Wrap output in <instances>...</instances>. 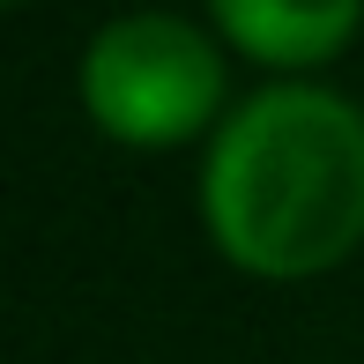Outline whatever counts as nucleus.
<instances>
[{"label": "nucleus", "mask_w": 364, "mask_h": 364, "mask_svg": "<svg viewBox=\"0 0 364 364\" xmlns=\"http://www.w3.org/2000/svg\"><path fill=\"white\" fill-rule=\"evenodd\" d=\"M82 105L112 141L171 149L223 105V53L178 15H119L82 53Z\"/></svg>", "instance_id": "f03ea898"}, {"label": "nucleus", "mask_w": 364, "mask_h": 364, "mask_svg": "<svg viewBox=\"0 0 364 364\" xmlns=\"http://www.w3.org/2000/svg\"><path fill=\"white\" fill-rule=\"evenodd\" d=\"M223 38L268 68H320L350 45L364 0H208Z\"/></svg>", "instance_id": "7ed1b4c3"}, {"label": "nucleus", "mask_w": 364, "mask_h": 364, "mask_svg": "<svg viewBox=\"0 0 364 364\" xmlns=\"http://www.w3.org/2000/svg\"><path fill=\"white\" fill-rule=\"evenodd\" d=\"M208 230L253 275H320L364 238V119L335 90L283 82L223 119L201 171Z\"/></svg>", "instance_id": "f257e3e1"}]
</instances>
